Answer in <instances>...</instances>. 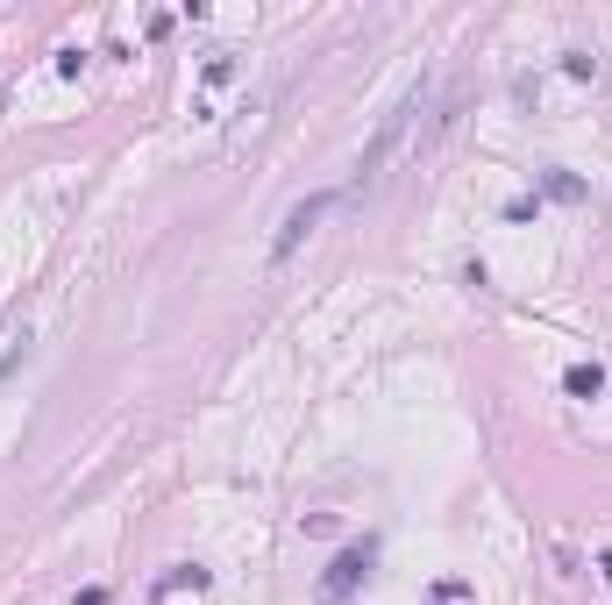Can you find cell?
<instances>
[{
    "mask_svg": "<svg viewBox=\"0 0 612 605\" xmlns=\"http://www.w3.org/2000/svg\"><path fill=\"white\" fill-rule=\"evenodd\" d=\"M72 605H107V591H100V584H85V591H79Z\"/></svg>",
    "mask_w": 612,
    "mask_h": 605,
    "instance_id": "7",
    "label": "cell"
},
{
    "mask_svg": "<svg viewBox=\"0 0 612 605\" xmlns=\"http://www.w3.org/2000/svg\"><path fill=\"white\" fill-rule=\"evenodd\" d=\"M327 207H335V193H314V200H299V207L286 214V228L271 235V257H292V250H299V243L314 235V221H321Z\"/></svg>",
    "mask_w": 612,
    "mask_h": 605,
    "instance_id": "2",
    "label": "cell"
},
{
    "mask_svg": "<svg viewBox=\"0 0 612 605\" xmlns=\"http://www.w3.org/2000/svg\"><path fill=\"white\" fill-rule=\"evenodd\" d=\"M370 556H377L370 541H356V549H342V556L327 562L321 591H327V599H349V591H356V584H364V577H370Z\"/></svg>",
    "mask_w": 612,
    "mask_h": 605,
    "instance_id": "3",
    "label": "cell"
},
{
    "mask_svg": "<svg viewBox=\"0 0 612 605\" xmlns=\"http://www.w3.org/2000/svg\"><path fill=\"white\" fill-rule=\"evenodd\" d=\"M186 584H193V591H206V570H200V562H178V570L164 577V591H186Z\"/></svg>",
    "mask_w": 612,
    "mask_h": 605,
    "instance_id": "5",
    "label": "cell"
},
{
    "mask_svg": "<svg viewBox=\"0 0 612 605\" xmlns=\"http://www.w3.org/2000/svg\"><path fill=\"white\" fill-rule=\"evenodd\" d=\"M606 577H612V556H606Z\"/></svg>",
    "mask_w": 612,
    "mask_h": 605,
    "instance_id": "8",
    "label": "cell"
},
{
    "mask_svg": "<svg viewBox=\"0 0 612 605\" xmlns=\"http://www.w3.org/2000/svg\"><path fill=\"white\" fill-rule=\"evenodd\" d=\"M548 193H556V200H584V178H570V172H548Z\"/></svg>",
    "mask_w": 612,
    "mask_h": 605,
    "instance_id": "6",
    "label": "cell"
},
{
    "mask_svg": "<svg viewBox=\"0 0 612 605\" xmlns=\"http://www.w3.org/2000/svg\"><path fill=\"white\" fill-rule=\"evenodd\" d=\"M563 392H570V399H598V392H606V371H598V363H570V371H563Z\"/></svg>",
    "mask_w": 612,
    "mask_h": 605,
    "instance_id": "4",
    "label": "cell"
},
{
    "mask_svg": "<svg viewBox=\"0 0 612 605\" xmlns=\"http://www.w3.org/2000/svg\"><path fill=\"white\" fill-rule=\"evenodd\" d=\"M413 114H420V93H406V100H399V114H392V122H385V129H377V143H370V150H364V164H356V185H377V172H385V164H392V150H399V143H406V129H413Z\"/></svg>",
    "mask_w": 612,
    "mask_h": 605,
    "instance_id": "1",
    "label": "cell"
}]
</instances>
